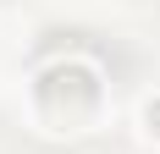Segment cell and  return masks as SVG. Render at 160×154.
<instances>
[{"mask_svg": "<svg viewBox=\"0 0 160 154\" xmlns=\"http://www.w3.org/2000/svg\"><path fill=\"white\" fill-rule=\"evenodd\" d=\"M39 99H44V116H55V121H61V110L72 105V99H78L83 110H94L99 88H94V77H88V72H78V66H61V72H50V77H44ZM66 121H72V110H66Z\"/></svg>", "mask_w": 160, "mask_h": 154, "instance_id": "1", "label": "cell"}]
</instances>
